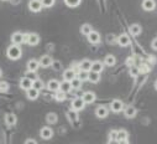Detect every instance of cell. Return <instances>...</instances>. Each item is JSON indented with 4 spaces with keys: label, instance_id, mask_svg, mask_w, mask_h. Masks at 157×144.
Instances as JSON below:
<instances>
[{
    "label": "cell",
    "instance_id": "obj_39",
    "mask_svg": "<svg viewBox=\"0 0 157 144\" xmlns=\"http://www.w3.org/2000/svg\"><path fill=\"white\" fill-rule=\"evenodd\" d=\"M130 74H131L132 76H136V75L139 74V67H137V66H131V68H130Z\"/></svg>",
    "mask_w": 157,
    "mask_h": 144
},
{
    "label": "cell",
    "instance_id": "obj_30",
    "mask_svg": "<svg viewBox=\"0 0 157 144\" xmlns=\"http://www.w3.org/2000/svg\"><path fill=\"white\" fill-rule=\"evenodd\" d=\"M32 87H33L35 90H37V91H41V90L44 88V82H42L41 80L36 78V80L32 82Z\"/></svg>",
    "mask_w": 157,
    "mask_h": 144
},
{
    "label": "cell",
    "instance_id": "obj_8",
    "mask_svg": "<svg viewBox=\"0 0 157 144\" xmlns=\"http://www.w3.org/2000/svg\"><path fill=\"white\" fill-rule=\"evenodd\" d=\"M136 113H137V111H136L135 107H132V106L124 107V114H125L126 118H134L136 116Z\"/></svg>",
    "mask_w": 157,
    "mask_h": 144
},
{
    "label": "cell",
    "instance_id": "obj_22",
    "mask_svg": "<svg viewBox=\"0 0 157 144\" xmlns=\"http://www.w3.org/2000/svg\"><path fill=\"white\" fill-rule=\"evenodd\" d=\"M90 68H92V61H89V60H83V61H81V63H79V70H81V71L89 72Z\"/></svg>",
    "mask_w": 157,
    "mask_h": 144
},
{
    "label": "cell",
    "instance_id": "obj_12",
    "mask_svg": "<svg viewBox=\"0 0 157 144\" xmlns=\"http://www.w3.org/2000/svg\"><path fill=\"white\" fill-rule=\"evenodd\" d=\"M156 8V3L155 0H144L142 2V9L146 11H152Z\"/></svg>",
    "mask_w": 157,
    "mask_h": 144
},
{
    "label": "cell",
    "instance_id": "obj_46",
    "mask_svg": "<svg viewBox=\"0 0 157 144\" xmlns=\"http://www.w3.org/2000/svg\"><path fill=\"white\" fill-rule=\"evenodd\" d=\"M155 88L157 90V80H156V82H155Z\"/></svg>",
    "mask_w": 157,
    "mask_h": 144
},
{
    "label": "cell",
    "instance_id": "obj_26",
    "mask_svg": "<svg viewBox=\"0 0 157 144\" xmlns=\"http://www.w3.org/2000/svg\"><path fill=\"white\" fill-rule=\"evenodd\" d=\"M88 80L93 83H97L100 81V75L97 74V72H93V71H89V74H88Z\"/></svg>",
    "mask_w": 157,
    "mask_h": 144
},
{
    "label": "cell",
    "instance_id": "obj_45",
    "mask_svg": "<svg viewBox=\"0 0 157 144\" xmlns=\"http://www.w3.org/2000/svg\"><path fill=\"white\" fill-rule=\"evenodd\" d=\"M20 2H21V0H10V3L13 5H17V4H20Z\"/></svg>",
    "mask_w": 157,
    "mask_h": 144
},
{
    "label": "cell",
    "instance_id": "obj_24",
    "mask_svg": "<svg viewBox=\"0 0 157 144\" xmlns=\"http://www.w3.org/2000/svg\"><path fill=\"white\" fill-rule=\"evenodd\" d=\"M130 34L132 35V36H137V35H140L141 34V31H142V29H141V26L139 25V24H134V25H131L130 26Z\"/></svg>",
    "mask_w": 157,
    "mask_h": 144
},
{
    "label": "cell",
    "instance_id": "obj_6",
    "mask_svg": "<svg viewBox=\"0 0 157 144\" xmlns=\"http://www.w3.org/2000/svg\"><path fill=\"white\" fill-rule=\"evenodd\" d=\"M116 41H117V44H119L120 46H123V47L129 46L130 45V36L128 34H121L119 38L116 39Z\"/></svg>",
    "mask_w": 157,
    "mask_h": 144
},
{
    "label": "cell",
    "instance_id": "obj_15",
    "mask_svg": "<svg viewBox=\"0 0 157 144\" xmlns=\"http://www.w3.org/2000/svg\"><path fill=\"white\" fill-rule=\"evenodd\" d=\"M82 99L84 101V103H86V104L93 103V102L95 101V93H94V92H86V93H83Z\"/></svg>",
    "mask_w": 157,
    "mask_h": 144
},
{
    "label": "cell",
    "instance_id": "obj_48",
    "mask_svg": "<svg viewBox=\"0 0 157 144\" xmlns=\"http://www.w3.org/2000/svg\"><path fill=\"white\" fill-rule=\"evenodd\" d=\"M4 2H5V0H4Z\"/></svg>",
    "mask_w": 157,
    "mask_h": 144
},
{
    "label": "cell",
    "instance_id": "obj_10",
    "mask_svg": "<svg viewBox=\"0 0 157 144\" xmlns=\"http://www.w3.org/2000/svg\"><path fill=\"white\" fill-rule=\"evenodd\" d=\"M77 77V74H75V71L73 70V68H68V70H66L64 72H63V78H64V81H68V82H71L73 78H75Z\"/></svg>",
    "mask_w": 157,
    "mask_h": 144
},
{
    "label": "cell",
    "instance_id": "obj_47",
    "mask_svg": "<svg viewBox=\"0 0 157 144\" xmlns=\"http://www.w3.org/2000/svg\"><path fill=\"white\" fill-rule=\"evenodd\" d=\"M2 75H3V72H2V70H0V77H2Z\"/></svg>",
    "mask_w": 157,
    "mask_h": 144
},
{
    "label": "cell",
    "instance_id": "obj_20",
    "mask_svg": "<svg viewBox=\"0 0 157 144\" xmlns=\"http://www.w3.org/2000/svg\"><path fill=\"white\" fill-rule=\"evenodd\" d=\"M47 88L50 91H53V92H57L59 91V82L57 80H50L47 82Z\"/></svg>",
    "mask_w": 157,
    "mask_h": 144
},
{
    "label": "cell",
    "instance_id": "obj_11",
    "mask_svg": "<svg viewBox=\"0 0 157 144\" xmlns=\"http://www.w3.org/2000/svg\"><path fill=\"white\" fill-rule=\"evenodd\" d=\"M128 138H129V134H128V132H126L125 129H120V130H117L116 140L119 142L120 144H121V143H125V142L128 140Z\"/></svg>",
    "mask_w": 157,
    "mask_h": 144
},
{
    "label": "cell",
    "instance_id": "obj_34",
    "mask_svg": "<svg viewBox=\"0 0 157 144\" xmlns=\"http://www.w3.org/2000/svg\"><path fill=\"white\" fill-rule=\"evenodd\" d=\"M67 116H68V119H69V121H72V122H75V121L78 119V116H77V112H75V111H73V110H71V111H68V113H67Z\"/></svg>",
    "mask_w": 157,
    "mask_h": 144
},
{
    "label": "cell",
    "instance_id": "obj_13",
    "mask_svg": "<svg viewBox=\"0 0 157 144\" xmlns=\"http://www.w3.org/2000/svg\"><path fill=\"white\" fill-rule=\"evenodd\" d=\"M95 116L98 118H105L108 116V108L105 106H99L95 110Z\"/></svg>",
    "mask_w": 157,
    "mask_h": 144
},
{
    "label": "cell",
    "instance_id": "obj_1",
    "mask_svg": "<svg viewBox=\"0 0 157 144\" xmlns=\"http://www.w3.org/2000/svg\"><path fill=\"white\" fill-rule=\"evenodd\" d=\"M6 55H8V57H9L10 60H19V58L21 57V55H22V51H21V49H20L19 46L11 45V46L8 47Z\"/></svg>",
    "mask_w": 157,
    "mask_h": 144
},
{
    "label": "cell",
    "instance_id": "obj_41",
    "mask_svg": "<svg viewBox=\"0 0 157 144\" xmlns=\"http://www.w3.org/2000/svg\"><path fill=\"white\" fill-rule=\"evenodd\" d=\"M116 135H117V130H110V133H109L110 139H116Z\"/></svg>",
    "mask_w": 157,
    "mask_h": 144
},
{
    "label": "cell",
    "instance_id": "obj_38",
    "mask_svg": "<svg viewBox=\"0 0 157 144\" xmlns=\"http://www.w3.org/2000/svg\"><path fill=\"white\" fill-rule=\"evenodd\" d=\"M51 66H52V68H53L55 71H59V70L62 68V63H61L59 61H53Z\"/></svg>",
    "mask_w": 157,
    "mask_h": 144
},
{
    "label": "cell",
    "instance_id": "obj_33",
    "mask_svg": "<svg viewBox=\"0 0 157 144\" xmlns=\"http://www.w3.org/2000/svg\"><path fill=\"white\" fill-rule=\"evenodd\" d=\"M88 74H89V72L79 71V72L77 74V78H78V80H81L82 82H83V81H87V80H88Z\"/></svg>",
    "mask_w": 157,
    "mask_h": 144
},
{
    "label": "cell",
    "instance_id": "obj_14",
    "mask_svg": "<svg viewBox=\"0 0 157 144\" xmlns=\"http://www.w3.org/2000/svg\"><path fill=\"white\" fill-rule=\"evenodd\" d=\"M52 62H53V60H52V57L51 56H48V55H45V56H42L41 58H40V66L41 67H50L51 65H52Z\"/></svg>",
    "mask_w": 157,
    "mask_h": 144
},
{
    "label": "cell",
    "instance_id": "obj_32",
    "mask_svg": "<svg viewBox=\"0 0 157 144\" xmlns=\"http://www.w3.org/2000/svg\"><path fill=\"white\" fill-rule=\"evenodd\" d=\"M81 2H82V0H64L66 5L69 6V8H75V6H78V5L81 4Z\"/></svg>",
    "mask_w": 157,
    "mask_h": 144
},
{
    "label": "cell",
    "instance_id": "obj_29",
    "mask_svg": "<svg viewBox=\"0 0 157 144\" xmlns=\"http://www.w3.org/2000/svg\"><path fill=\"white\" fill-rule=\"evenodd\" d=\"M92 31H93V29H92V26H90L89 24H84V25H82V27H81V32H82L83 35H86V36H88Z\"/></svg>",
    "mask_w": 157,
    "mask_h": 144
},
{
    "label": "cell",
    "instance_id": "obj_5",
    "mask_svg": "<svg viewBox=\"0 0 157 144\" xmlns=\"http://www.w3.org/2000/svg\"><path fill=\"white\" fill-rule=\"evenodd\" d=\"M29 8L31 11L33 13H38L42 10V4H41V0H30L29 2Z\"/></svg>",
    "mask_w": 157,
    "mask_h": 144
},
{
    "label": "cell",
    "instance_id": "obj_17",
    "mask_svg": "<svg viewBox=\"0 0 157 144\" xmlns=\"http://www.w3.org/2000/svg\"><path fill=\"white\" fill-rule=\"evenodd\" d=\"M88 41H89L90 44H98V42H100V35H99V32L92 31V32L88 35Z\"/></svg>",
    "mask_w": 157,
    "mask_h": 144
},
{
    "label": "cell",
    "instance_id": "obj_35",
    "mask_svg": "<svg viewBox=\"0 0 157 144\" xmlns=\"http://www.w3.org/2000/svg\"><path fill=\"white\" fill-rule=\"evenodd\" d=\"M41 4L44 8H51L55 4V0H41Z\"/></svg>",
    "mask_w": 157,
    "mask_h": 144
},
{
    "label": "cell",
    "instance_id": "obj_4",
    "mask_svg": "<svg viewBox=\"0 0 157 144\" xmlns=\"http://www.w3.org/2000/svg\"><path fill=\"white\" fill-rule=\"evenodd\" d=\"M110 110L115 113H119V112L124 111V103L120 99H114L110 104Z\"/></svg>",
    "mask_w": 157,
    "mask_h": 144
},
{
    "label": "cell",
    "instance_id": "obj_7",
    "mask_svg": "<svg viewBox=\"0 0 157 144\" xmlns=\"http://www.w3.org/2000/svg\"><path fill=\"white\" fill-rule=\"evenodd\" d=\"M11 41H13V45L20 46L24 42V34L22 32H15V34H13Z\"/></svg>",
    "mask_w": 157,
    "mask_h": 144
},
{
    "label": "cell",
    "instance_id": "obj_23",
    "mask_svg": "<svg viewBox=\"0 0 157 144\" xmlns=\"http://www.w3.org/2000/svg\"><path fill=\"white\" fill-rule=\"evenodd\" d=\"M38 93H40V91L35 90L33 87H31L30 90H27V91H26L27 98H29V99H31V101H35V99H37V97H38Z\"/></svg>",
    "mask_w": 157,
    "mask_h": 144
},
{
    "label": "cell",
    "instance_id": "obj_37",
    "mask_svg": "<svg viewBox=\"0 0 157 144\" xmlns=\"http://www.w3.org/2000/svg\"><path fill=\"white\" fill-rule=\"evenodd\" d=\"M56 99L58 101V102H63L64 99H66V93H63V92H57L56 93Z\"/></svg>",
    "mask_w": 157,
    "mask_h": 144
},
{
    "label": "cell",
    "instance_id": "obj_36",
    "mask_svg": "<svg viewBox=\"0 0 157 144\" xmlns=\"http://www.w3.org/2000/svg\"><path fill=\"white\" fill-rule=\"evenodd\" d=\"M9 90V83L5 82V81H2L0 82V92H6Z\"/></svg>",
    "mask_w": 157,
    "mask_h": 144
},
{
    "label": "cell",
    "instance_id": "obj_25",
    "mask_svg": "<svg viewBox=\"0 0 157 144\" xmlns=\"http://www.w3.org/2000/svg\"><path fill=\"white\" fill-rule=\"evenodd\" d=\"M5 123L8 126H15L16 124V116L14 113H9L5 116Z\"/></svg>",
    "mask_w": 157,
    "mask_h": 144
},
{
    "label": "cell",
    "instance_id": "obj_27",
    "mask_svg": "<svg viewBox=\"0 0 157 144\" xmlns=\"http://www.w3.org/2000/svg\"><path fill=\"white\" fill-rule=\"evenodd\" d=\"M115 63H116V58H115V56H113V55H108V56H105V58H104V65H105V66L111 67V66H114Z\"/></svg>",
    "mask_w": 157,
    "mask_h": 144
},
{
    "label": "cell",
    "instance_id": "obj_18",
    "mask_svg": "<svg viewBox=\"0 0 157 144\" xmlns=\"http://www.w3.org/2000/svg\"><path fill=\"white\" fill-rule=\"evenodd\" d=\"M38 67H40V62L37 60H30L27 62V71L29 72H36Z\"/></svg>",
    "mask_w": 157,
    "mask_h": 144
},
{
    "label": "cell",
    "instance_id": "obj_43",
    "mask_svg": "<svg viewBox=\"0 0 157 144\" xmlns=\"http://www.w3.org/2000/svg\"><path fill=\"white\" fill-rule=\"evenodd\" d=\"M25 144H37V142H36L35 139H27V140L25 142Z\"/></svg>",
    "mask_w": 157,
    "mask_h": 144
},
{
    "label": "cell",
    "instance_id": "obj_3",
    "mask_svg": "<svg viewBox=\"0 0 157 144\" xmlns=\"http://www.w3.org/2000/svg\"><path fill=\"white\" fill-rule=\"evenodd\" d=\"M71 106H72V110H73V111L79 112V111L84 110L86 103H84V101L82 99V97H77V98H74V99L72 101Z\"/></svg>",
    "mask_w": 157,
    "mask_h": 144
},
{
    "label": "cell",
    "instance_id": "obj_9",
    "mask_svg": "<svg viewBox=\"0 0 157 144\" xmlns=\"http://www.w3.org/2000/svg\"><path fill=\"white\" fill-rule=\"evenodd\" d=\"M40 135H41V138L45 139V140L51 139L52 135H53V130H52L50 127H44V128L41 129V132H40Z\"/></svg>",
    "mask_w": 157,
    "mask_h": 144
},
{
    "label": "cell",
    "instance_id": "obj_2",
    "mask_svg": "<svg viewBox=\"0 0 157 144\" xmlns=\"http://www.w3.org/2000/svg\"><path fill=\"white\" fill-rule=\"evenodd\" d=\"M24 42L29 44L30 46H35L40 42V36L37 34H24Z\"/></svg>",
    "mask_w": 157,
    "mask_h": 144
},
{
    "label": "cell",
    "instance_id": "obj_28",
    "mask_svg": "<svg viewBox=\"0 0 157 144\" xmlns=\"http://www.w3.org/2000/svg\"><path fill=\"white\" fill-rule=\"evenodd\" d=\"M57 119H58V117H57L56 113H48L46 116V121H47L48 124H55L57 122Z\"/></svg>",
    "mask_w": 157,
    "mask_h": 144
},
{
    "label": "cell",
    "instance_id": "obj_44",
    "mask_svg": "<svg viewBox=\"0 0 157 144\" xmlns=\"http://www.w3.org/2000/svg\"><path fill=\"white\" fill-rule=\"evenodd\" d=\"M108 144H120V143H119V142H117L116 139H109Z\"/></svg>",
    "mask_w": 157,
    "mask_h": 144
},
{
    "label": "cell",
    "instance_id": "obj_16",
    "mask_svg": "<svg viewBox=\"0 0 157 144\" xmlns=\"http://www.w3.org/2000/svg\"><path fill=\"white\" fill-rule=\"evenodd\" d=\"M32 80H30V78H27V77H22L21 78V81H20V87L22 88V90H25V91H27V90H30L31 87H32Z\"/></svg>",
    "mask_w": 157,
    "mask_h": 144
},
{
    "label": "cell",
    "instance_id": "obj_21",
    "mask_svg": "<svg viewBox=\"0 0 157 144\" xmlns=\"http://www.w3.org/2000/svg\"><path fill=\"white\" fill-rule=\"evenodd\" d=\"M59 91L63 92V93L71 92V91H72L71 82H68V81H62V82H59Z\"/></svg>",
    "mask_w": 157,
    "mask_h": 144
},
{
    "label": "cell",
    "instance_id": "obj_40",
    "mask_svg": "<svg viewBox=\"0 0 157 144\" xmlns=\"http://www.w3.org/2000/svg\"><path fill=\"white\" fill-rule=\"evenodd\" d=\"M26 76H27V78H30V80H32V81H35V80H36V75H35V72H29V71H27Z\"/></svg>",
    "mask_w": 157,
    "mask_h": 144
},
{
    "label": "cell",
    "instance_id": "obj_42",
    "mask_svg": "<svg viewBox=\"0 0 157 144\" xmlns=\"http://www.w3.org/2000/svg\"><path fill=\"white\" fill-rule=\"evenodd\" d=\"M151 46H152V49H153V50H157V38L152 40V42H151Z\"/></svg>",
    "mask_w": 157,
    "mask_h": 144
},
{
    "label": "cell",
    "instance_id": "obj_19",
    "mask_svg": "<svg viewBox=\"0 0 157 144\" xmlns=\"http://www.w3.org/2000/svg\"><path fill=\"white\" fill-rule=\"evenodd\" d=\"M103 68H104V63H103V62H100V61H94V62H92V68H90V71L97 72V74H100V72L103 71Z\"/></svg>",
    "mask_w": 157,
    "mask_h": 144
},
{
    "label": "cell",
    "instance_id": "obj_31",
    "mask_svg": "<svg viewBox=\"0 0 157 144\" xmlns=\"http://www.w3.org/2000/svg\"><path fill=\"white\" fill-rule=\"evenodd\" d=\"M71 86H72V88H74V90H79V88L82 87V81L78 80V78L75 77V78H73V80L71 81Z\"/></svg>",
    "mask_w": 157,
    "mask_h": 144
}]
</instances>
